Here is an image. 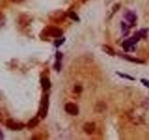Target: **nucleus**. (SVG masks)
Instances as JSON below:
<instances>
[{
  "label": "nucleus",
  "instance_id": "f257e3e1",
  "mask_svg": "<svg viewBox=\"0 0 149 140\" xmlns=\"http://www.w3.org/2000/svg\"><path fill=\"white\" fill-rule=\"evenodd\" d=\"M48 109H49V96L44 95L42 100H41L40 108H39V115L41 118H45L48 114Z\"/></svg>",
  "mask_w": 149,
  "mask_h": 140
},
{
  "label": "nucleus",
  "instance_id": "f03ea898",
  "mask_svg": "<svg viewBox=\"0 0 149 140\" xmlns=\"http://www.w3.org/2000/svg\"><path fill=\"white\" fill-rule=\"evenodd\" d=\"M44 33L46 35L49 36V37H60L62 35H63V30L60 28L57 27H53V26H49L47 27L44 30Z\"/></svg>",
  "mask_w": 149,
  "mask_h": 140
},
{
  "label": "nucleus",
  "instance_id": "7ed1b4c3",
  "mask_svg": "<svg viewBox=\"0 0 149 140\" xmlns=\"http://www.w3.org/2000/svg\"><path fill=\"white\" fill-rule=\"evenodd\" d=\"M65 13L64 11H61V10H57L55 12H53L52 14H51V19L52 21L57 23H60V22H63V21L65 19Z\"/></svg>",
  "mask_w": 149,
  "mask_h": 140
},
{
  "label": "nucleus",
  "instance_id": "20e7f679",
  "mask_svg": "<svg viewBox=\"0 0 149 140\" xmlns=\"http://www.w3.org/2000/svg\"><path fill=\"white\" fill-rule=\"evenodd\" d=\"M65 111L71 114V115L76 116L78 114V108L77 107V105H74L73 103H68L65 105Z\"/></svg>",
  "mask_w": 149,
  "mask_h": 140
},
{
  "label": "nucleus",
  "instance_id": "39448f33",
  "mask_svg": "<svg viewBox=\"0 0 149 140\" xmlns=\"http://www.w3.org/2000/svg\"><path fill=\"white\" fill-rule=\"evenodd\" d=\"M7 126L11 130H22L24 127L23 123H21V122H18V121H14L12 120L7 121Z\"/></svg>",
  "mask_w": 149,
  "mask_h": 140
},
{
  "label": "nucleus",
  "instance_id": "423d86ee",
  "mask_svg": "<svg viewBox=\"0 0 149 140\" xmlns=\"http://www.w3.org/2000/svg\"><path fill=\"white\" fill-rule=\"evenodd\" d=\"M136 42H137V40H136L134 37H132V39H130L126 41H124L122 46L126 50H133V48H131V47H133Z\"/></svg>",
  "mask_w": 149,
  "mask_h": 140
},
{
  "label": "nucleus",
  "instance_id": "0eeeda50",
  "mask_svg": "<svg viewBox=\"0 0 149 140\" xmlns=\"http://www.w3.org/2000/svg\"><path fill=\"white\" fill-rule=\"evenodd\" d=\"M83 129L85 131V133H87L88 134H92L95 131V123L92 121L86 122L83 126Z\"/></svg>",
  "mask_w": 149,
  "mask_h": 140
},
{
  "label": "nucleus",
  "instance_id": "6e6552de",
  "mask_svg": "<svg viewBox=\"0 0 149 140\" xmlns=\"http://www.w3.org/2000/svg\"><path fill=\"white\" fill-rule=\"evenodd\" d=\"M41 85H42V88L44 90L47 91L51 88V81H49V79L48 78H43L41 79Z\"/></svg>",
  "mask_w": 149,
  "mask_h": 140
},
{
  "label": "nucleus",
  "instance_id": "1a4fd4ad",
  "mask_svg": "<svg viewBox=\"0 0 149 140\" xmlns=\"http://www.w3.org/2000/svg\"><path fill=\"white\" fill-rule=\"evenodd\" d=\"M106 108V105L103 103V102H99L95 107V111L96 112H103L105 111Z\"/></svg>",
  "mask_w": 149,
  "mask_h": 140
},
{
  "label": "nucleus",
  "instance_id": "9d476101",
  "mask_svg": "<svg viewBox=\"0 0 149 140\" xmlns=\"http://www.w3.org/2000/svg\"><path fill=\"white\" fill-rule=\"evenodd\" d=\"M122 57L126 60L130 61V62H133V63H144V62L143 60H140V59L137 58H134V57H131V56H128V55H122Z\"/></svg>",
  "mask_w": 149,
  "mask_h": 140
},
{
  "label": "nucleus",
  "instance_id": "9b49d317",
  "mask_svg": "<svg viewBox=\"0 0 149 140\" xmlns=\"http://www.w3.org/2000/svg\"><path fill=\"white\" fill-rule=\"evenodd\" d=\"M126 19L129 21L131 23H132V25H134L133 23H134L135 20H136V15L130 11V12H128V13L126 14Z\"/></svg>",
  "mask_w": 149,
  "mask_h": 140
},
{
  "label": "nucleus",
  "instance_id": "f8f14e48",
  "mask_svg": "<svg viewBox=\"0 0 149 140\" xmlns=\"http://www.w3.org/2000/svg\"><path fill=\"white\" fill-rule=\"evenodd\" d=\"M102 49H103V52H105L106 54L112 55V56H113V55H115L114 50L112 49L111 47H109V46H107V45H103V46L102 47Z\"/></svg>",
  "mask_w": 149,
  "mask_h": 140
},
{
  "label": "nucleus",
  "instance_id": "ddd939ff",
  "mask_svg": "<svg viewBox=\"0 0 149 140\" xmlns=\"http://www.w3.org/2000/svg\"><path fill=\"white\" fill-rule=\"evenodd\" d=\"M39 123V120L37 118H34V119H32V120L29 121L28 122V127L29 128H34V127H36L37 124Z\"/></svg>",
  "mask_w": 149,
  "mask_h": 140
},
{
  "label": "nucleus",
  "instance_id": "4468645a",
  "mask_svg": "<svg viewBox=\"0 0 149 140\" xmlns=\"http://www.w3.org/2000/svg\"><path fill=\"white\" fill-rule=\"evenodd\" d=\"M20 19L23 20V22H21V23H20L21 24L23 25V26H25V25H27L29 23H30V18H29L28 16H25V15H24V16H22Z\"/></svg>",
  "mask_w": 149,
  "mask_h": 140
},
{
  "label": "nucleus",
  "instance_id": "2eb2a0df",
  "mask_svg": "<svg viewBox=\"0 0 149 140\" xmlns=\"http://www.w3.org/2000/svg\"><path fill=\"white\" fill-rule=\"evenodd\" d=\"M69 17H70L71 19H73L74 21H77V22H78V21H79V18H78V16H77L76 13H74V11L70 12V13H69Z\"/></svg>",
  "mask_w": 149,
  "mask_h": 140
},
{
  "label": "nucleus",
  "instance_id": "dca6fc26",
  "mask_svg": "<svg viewBox=\"0 0 149 140\" xmlns=\"http://www.w3.org/2000/svg\"><path fill=\"white\" fill-rule=\"evenodd\" d=\"M64 40H65V39H57L55 42H54V45L56 46V47H60L62 44L64 43Z\"/></svg>",
  "mask_w": 149,
  "mask_h": 140
},
{
  "label": "nucleus",
  "instance_id": "f3484780",
  "mask_svg": "<svg viewBox=\"0 0 149 140\" xmlns=\"http://www.w3.org/2000/svg\"><path fill=\"white\" fill-rule=\"evenodd\" d=\"M118 74L119 76H121L122 78H126V79H130V80H134V78L131 77V76H128V75H125V74H121V73H119V72H118Z\"/></svg>",
  "mask_w": 149,
  "mask_h": 140
},
{
  "label": "nucleus",
  "instance_id": "a211bd4d",
  "mask_svg": "<svg viewBox=\"0 0 149 140\" xmlns=\"http://www.w3.org/2000/svg\"><path fill=\"white\" fill-rule=\"evenodd\" d=\"M6 23V19H5V17H4L3 15L0 14V27L3 26L4 24H5Z\"/></svg>",
  "mask_w": 149,
  "mask_h": 140
},
{
  "label": "nucleus",
  "instance_id": "6ab92c4d",
  "mask_svg": "<svg viewBox=\"0 0 149 140\" xmlns=\"http://www.w3.org/2000/svg\"><path fill=\"white\" fill-rule=\"evenodd\" d=\"M54 67H55L56 70L60 71V68H61V62H60V60H57L56 61V63L54 65Z\"/></svg>",
  "mask_w": 149,
  "mask_h": 140
},
{
  "label": "nucleus",
  "instance_id": "aec40b11",
  "mask_svg": "<svg viewBox=\"0 0 149 140\" xmlns=\"http://www.w3.org/2000/svg\"><path fill=\"white\" fill-rule=\"evenodd\" d=\"M81 91H82V87L81 86H78V85H77L76 87H74V92H81Z\"/></svg>",
  "mask_w": 149,
  "mask_h": 140
},
{
  "label": "nucleus",
  "instance_id": "412c9836",
  "mask_svg": "<svg viewBox=\"0 0 149 140\" xmlns=\"http://www.w3.org/2000/svg\"><path fill=\"white\" fill-rule=\"evenodd\" d=\"M122 24V30L123 31H125L126 33H125V35H127V34H128V31H129V30H128V27H127V25L125 24V23H121Z\"/></svg>",
  "mask_w": 149,
  "mask_h": 140
},
{
  "label": "nucleus",
  "instance_id": "4be33fe9",
  "mask_svg": "<svg viewBox=\"0 0 149 140\" xmlns=\"http://www.w3.org/2000/svg\"><path fill=\"white\" fill-rule=\"evenodd\" d=\"M62 57H63V54H62L61 52H57L56 53V59H57V60H61Z\"/></svg>",
  "mask_w": 149,
  "mask_h": 140
},
{
  "label": "nucleus",
  "instance_id": "5701e85b",
  "mask_svg": "<svg viewBox=\"0 0 149 140\" xmlns=\"http://www.w3.org/2000/svg\"><path fill=\"white\" fill-rule=\"evenodd\" d=\"M142 82L144 84V86H146V87L149 88V81H148V80H146V79H142Z\"/></svg>",
  "mask_w": 149,
  "mask_h": 140
},
{
  "label": "nucleus",
  "instance_id": "b1692460",
  "mask_svg": "<svg viewBox=\"0 0 149 140\" xmlns=\"http://www.w3.org/2000/svg\"><path fill=\"white\" fill-rule=\"evenodd\" d=\"M3 133L1 132V130H0V139H3Z\"/></svg>",
  "mask_w": 149,
  "mask_h": 140
},
{
  "label": "nucleus",
  "instance_id": "393cba45",
  "mask_svg": "<svg viewBox=\"0 0 149 140\" xmlns=\"http://www.w3.org/2000/svg\"><path fill=\"white\" fill-rule=\"evenodd\" d=\"M12 1H13V2H16V3H17V2H21V1H23V0H12Z\"/></svg>",
  "mask_w": 149,
  "mask_h": 140
}]
</instances>
